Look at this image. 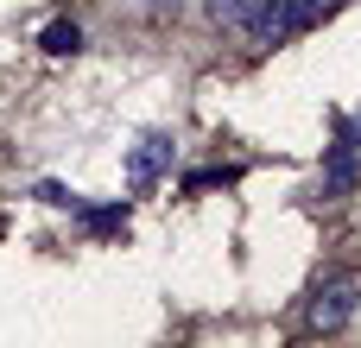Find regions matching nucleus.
Segmentation results:
<instances>
[{
  "label": "nucleus",
  "mask_w": 361,
  "mask_h": 348,
  "mask_svg": "<svg viewBox=\"0 0 361 348\" xmlns=\"http://www.w3.org/2000/svg\"><path fill=\"white\" fill-rule=\"evenodd\" d=\"M171 159H178V139H171V133H146V139L127 152V184H133V190H152V184L171 171Z\"/></svg>",
  "instance_id": "1"
},
{
  "label": "nucleus",
  "mask_w": 361,
  "mask_h": 348,
  "mask_svg": "<svg viewBox=\"0 0 361 348\" xmlns=\"http://www.w3.org/2000/svg\"><path fill=\"white\" fill-rule=\"evenodd\" d=\"M355 304H361V285L355 279H330V285H317L311 292V330H343L349 317H355Z\"/></svg>",
  "instance_id": "2"
},
{
  "label": "nucleus",
  "mask_w": 361,
  "mask_h": 348,
  "mask_svg": "<svg viewBox=\"0 0 361 348\" xmlns=\"http://www.w3.org/2000/svg\"><path fill=\"white\" fill-rule=\"evenodd\" d=\"M361 178V146L349 139H336L330 146V159H324V178H317V197H343V190H355Z\"/></svg>",
  "instance_id": "3"
},
{
  "label": "nucleus",
  "mask_w": 361,
  "mask_h": 348,
  "mask_svg": "<svg viewBox=\"0 0 361 348\" xmlns=\"http://www.w3.org/2000/svg\"><path fill=\"white\" fill-rule=\"evenodd\" d=\"M349 0H279V25H286V38H298V32H311V25H324L330 13H343Z\"/></svg>",
  "instance_id": "4"
},
{
  "label": "nucleus",
  "mask_w": 361,
  "mask_h": 348,
  "mask_svg": "<svg viewBox=\"0 0 361 348\" xmlns=\"http://www.w3.org/2000/svg\"><path fill=\"white\" fill-rule=\"evenodd\" d=\"M76 222H82L95 241H108V235H127V203H82V209H76Z\"/></svg>",
  "instance_id": "5"
},
{
  "label": "nucleus",
  "mask_w": 361,
  "mask_h": 348,
  "mask_svg": "<svg viewBox=\"0 0 361 348\" xmlns=\"http://www.w3.org/2000/svg\"><path fill=\"white\" fill-rule=\"evenodd\" d=\"M38 44H44V57H76V51H82V25H76V19H51V25L38 32Z\"/></svg>",
  "instance_id": "6"
},
{
  "label": "nucleus",
  "mask_w": 361,
  "mask_h": 348,
  "mask_svg": "<svg viewBox=\"0 0 361 348\" xmlns=\"http://www.w3.org/2000/svg\"><path fill=\"white\" fill-rule=\"evenodd\" d=\"M247 13H254V0H209V19L216 25H241Z\"/></svg>",
  "instance_id": "7"
},
{
  "label": "nucleus",
  "mask_w": 361,
  "mask_h": 348,
  "mask_svg": "<svg viewBox=\"0 0 361 348\" xmlns=\"http://www.w3.org/2000/svg\"><path fill=\"white\" fill-rule=\"evenodd\" d=\"M216 184H235V171L228 165H209V171H190L184 178V190H216Z\"/></svg>",
  "instance_id": "8"
},
{
  "label": "nucleus",
  "mask_w": 361,
  "mask_h": 348,
  "mask_svg": "<svg viewBox=\"0 0 361 348\" xmlns=\"http://www.w3.org/2000/svg\"><path fill=\"white\" fill-rule=\"evenodd\" d=\"M38 203H51V209H70V216L82 209V197H76V190H63V184H38Z\"/></svg>",
  "instance_id": "9"
},
{
  "label": "nucleus",
  "mask_w": 361,
  "mask_h": 348,
  "mask_svg": "<svg viewBox=\"0 0 361 348\" xmlns=\"http://www.w3.org/2000/svg\"><path fill=\"white\" fill-rule=\"evenodd\" d=\"M336 139H349V146H361V120H343V127H336Z\"/></svg>",
  "instance_id": "10"
}]
</instances>
